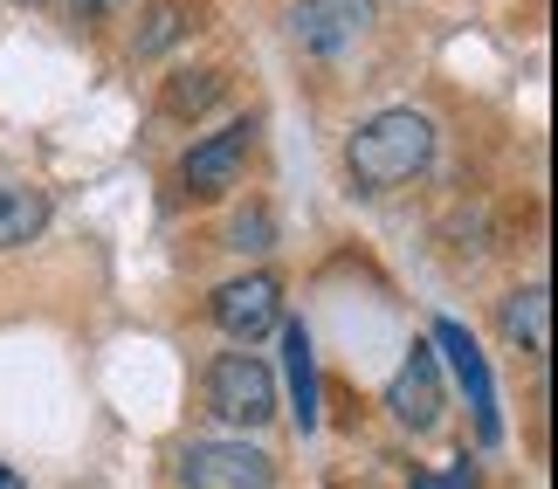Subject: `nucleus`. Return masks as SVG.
Segmentation results:
<instances>
[{
    "label": "nucleus",
    "mask_w": 558,
    "mask_h": 489,
    "mask_svg": "<svg viewBox=\"0 0 558 489\" xmlns=\"http://www.w3.org/2000/svg\"><path fill=\"white\" fill-rule=\"evenodd\" d=\"M427 159H435V118L407 111V103L366 118L345 138V173L366 186V194H393V186H407L414 173H427Z\"/></svg>",
    "instance_id": "nucleus-1"
},
{
    "label": "nucleus",
    "mask_w": 558,
    "mask_h": 489,
    "mask_svg": "<svg viewBox=\"0 0 558 489\" xmlns=\"http://www.w3.org/2000/svg\"><path fill=\"white\" fill-rule=\"evenodd\" d=\"M207 414L228 428H263L276 414V372L255 352H221L207 366Z\"/></svg>",
    "instance_id": "nucleus-2"
},
{
    "label": "nucleus",
    "mask_w": 558,
    "mask_h": 489,
    "mask_svg": "<svg viewBox=\"0 0 558 489\" xmlns=\"http://www.w3.org/2000/svg\"><path fill=\"white\" fill-rule=\"evenodd\" d=\"M186 489H276V462L248 441H193L180 455Z\"/></svg>",
    "instance_id": "nucleus-3"
},
{
    "label": "nucleus",
    "mask_w": 558,
    "mask_h": 489,
    "mask_svg": "<svg viewBox=\"0 0 558 489\" xmlns=\"http://www.w3.org/2000/svg\"><path fill=\"white\" fill-rule=\"evenodd\" d=\"M248 152H255V124H248V118H234L228 132L201 138V145H193V152L180 159L186 194H193V200H221V194H234V186H242Z\"/></svg>",
    "instance_id": "nucleus-4"
},
{
    "label": "nucleus",
    "mask_w": 558,
    "mask_h": 489,
    "mask_svg": "<svg viewBox=\"0 0 558 489\" xmlns=\"http://www.w3.org/2000/svg\"><path fill=\"white\" fill-rule=\"evenodd\" d=\"M366 28H373V0H296L290 8V35L311 56H345Z\"/></svg>",
    "instance_id": "nucleus-5"
},
{
    "label": "nucleus",
    "mask_w": 558,
    "mask_h": 489,
    "mask_svg": "<svg viewBox=\"0 0 558 489\" xmlns=\"http://www.w3.org/2000/svg\"><path fill=\"white\" fill-rule=\"evenodd\" d=\"M214 325L228 338H242V345H255L263 331L283 325V283L276 276H234V283H221L214 290Z\"/></svg>",
    "instance_id": "nucleus-6"
},
{
    "label": "nucleus",
    "mask_w": 558,
    "mask_h": 489,
    "mask_svg": "<svg viewBox=\"0 0 558 489\" xmlns=\"http://www.w3.org/2000/svg\"><path fill=\"white\" fill-rule=\"evenodd\" d=\"M386 407L407 435H435L441 420V366H435V345H414L407 352V366L393 372V387H386Z\"/></svg>",
    "instance_id": "nucleus-7"
},
{
    "label": "nucleus",
    "mask_w": 558,
    "mask_h": 489,
    "mask_svg": "<svg viewBox=\"0 0 558 489\" xmlns=\"http://www.w3.org/2000/svg\"><path fill=\"white\" fill-rule=\"evenodd\" d=\"M435 345L456 358V372H462V387H469V407H476V435L497 441V435H504V420H497V387H489V366H483L476 338H469L456 317H441V325H435Z\"/></svg>",
    "instance_id": "nucleus-8"
},
{
    "label": "nucleus",
    "mask_w": 558,
    "mask_h": 489,
    "mask_svg": "<svg viewBox=\"0 0 558 489\" xmlns=\"http://www.w3.org/2000/svg\"><path fill=\"white\" fill-rule=\"evenodd\" d=\"M283 366H290V400H296V435H317V352L304 325H283Z\"/></svg>",
    "instance_id": "nucleus-9"
},
{
    "label": "nucleus",
    "mask_w": 558,
    "mask_h": 489,
    "mask_svg": "<svg viewBox=\"0 0 558 489\" xmlns=\"http://www.w3.org/2000/svg\"><path fill=\"white\" fill-rule=\"evenodd\" d=\"M49 228V194L41 186H0V248H21Z\"/></svg>",
    "instance_id": "nucleus-10"
},
{
    "label": "nucleus",
    "mask_w": 558,
    "mask_h": 489,
    "mask_svg": "<svg viewBox=\"0 0 558 489\" xmlns=\"http://www.w3.org/2000/svg\"><path fill=\"white\" fill-rule=\"evenodd\" d=\"M545 283H531V290H510L504 296V331H510V345H524V352H545Z\"/></svg>",
    "instance_id": "nucleus-11"
},
{
    "label": "nucleus",
    "mask_w": 558,
    "mask_h": 489,
    "mask_svg": "<svg viewBox=\"0 0 558 489\" xmlns=\"http://www.w3.org/2000/svg\"><path fill=\"white\" fill-rule=\"evenodd\" d=\"M186 35V0H153L145 8V28H138V56H159Z\"/></svg>",
    "instance_id": "nucleus-12"
},
{
    "label": "nucleus",
    "mask_w": 558,
    "mask_h": 489,
    "mask_svg": "<svg viewBox=\"0 0 558 489\" xmlns=\"http://www.w3.org/2000/svg\"><path fill=\"white\" fill-rule=\"evenodd\" d=\"M214 97H221V76H214V70H193V76L166 83V111H173V118H201Z\"/></svg>",
    "instance_id": "nucleus-13"
},
{
    "label": "nucleus",
    "mask_w": 558,
    "mask_h": 489,
    "mask_svg": "<svg viewBox=\"0 0 558 489\" xmlns=\"http://www.w3.org/2000/svg\"><path fill=\"white\" fill-rule=\"evenodd\" d=\"M269 228H276L269 215H242V221L228 228V248H242V255H248V248H269Z\"/></svg>",
    "instance_id": "nucleus-14"
},
{
    "label": "nucleus",
    "mask_w": 558,
    "mask_h": 489,
    "mask_svg": "<svg viewBox=\"0 0 558 489\" xmlns=\"http://www.w3.org/2000/svg\"><path fill=\"white\" fill-rule=\"evenodd\" d=\"M70 8H76V14H118L124 0H70Z\"/></svg>",
    "instance_id": "nucleus-15"
},
{
    "label": "nucleus",
    "mask_w": 558,
    "mask_h": 489,
    "mask_svg": "<svg viewBox=\"0 0 558 489\" xmlns=\"http://www.w3.org/2000/svg\"><path fill=\"white\" fill-rule=\"evenodd\" d=\"M0 489H21V482H14V476H8V469H0Z\"/></svg>",
    "instance_id": "nucleus-16"
}]
</instances>
